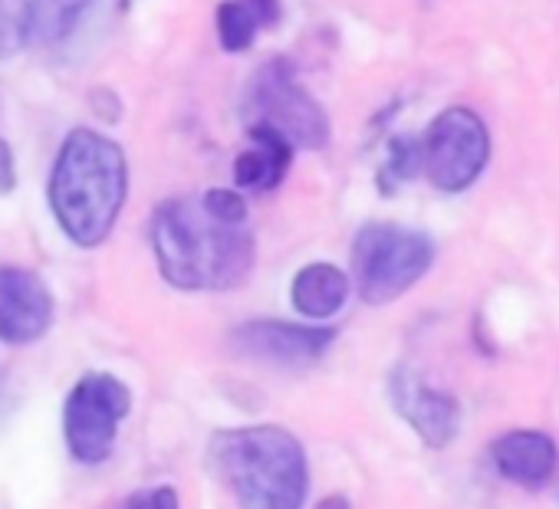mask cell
Listing matches in <instances>:
<instances>
[{"label": "cell", "instance_id": "8", "mask_svg": "<svg viewBox=\"0 0 559 509\" xmlns=\"http://www.w3.org/2000/svg\"><path fill=\"white\" fill-rule=\"evenodd\" d=\"M336 339L330 326H304L284 319H250L230 332V346L243 359L273 362V365H313L320 362Z\"/></svg>", "mask_w": 559, "mask_h": 509}, {"label": "cell", "instance_id": "18", "mask_svg": "<svg viewBox=\"0 0 559 509\" xmlns=\"http://www.w3.org/2000/svg\"><path fill=\"white\" fill-rule=\"evenodd\" d=\"M198 204L217 223L243 227V220H247V201H243V194L237 187H207Z\"/></svg>", "mask_w": 559, "mask_h": 509}, {"label": "cell", "instance_id": "11", "mask_svg": "<svg viewBox=\"0 0 559 509\" xmlns=\"http://www.w3.org/2000/svg\"><path fill=\"white\" fill-rule=\"evenodd\" d=\"M250 148H243L234 158V187L243 191H273L284 184L297 148L287 142V135H280L266 122H250L247 125Z\"/></svg>", "mask_w": 559, "mask_h": 509}, {"label": "cell", "instance_id": "22", "mask_svg": "<svg viewBox=\"0 0 559 509\" xmlns=\"http://www.w3.org/2000/svg\"><path fill=\"white\" fill-rule=\"evenodd\" d=\"M317 509H349V499H346V496H330V499H323Z\"/></svg>", "mask_w": 559, "mask_h": 509}, {"label": "cell", "instance_id": "20", "mask_svg": "<svg viewBox=\"0 0 559 509\" xmlns=\"http://www.w3.org/2000/svg\"><path fill=\"white\" fill-rule=\"evenodd\" d=\"M90 106H93V112H96L103 122H119V119H122V102H119V96H116L112 89H106V86H96V89H93Z\"/></svg>", "mask_w": 559, "mask_h": 509}, {"label": "cell", "instance_id": "9", "mask_svg": "<svg viewBox=\"0 0 559 509\" xmlns=\"http://www.w3.org/2000/svg\"><path fill=\"white\" fill-rule=\"evenodd\" d=\"M53 323V293L27 267H0V342L31 346Z\"/></svg>", "mask_w": 559, "mask_h": 509}, {"label": "cell", "instance_id": "17", "mask_svg": "<svg viewBox=\"0 0 559 509\" xmlns=\"http://www.w3.org/2000/svg\"><path fill=\"white\" fill-rule=\"evenodd\" d=\"M27 40V0H0V63H11Z\"/></svg>", "mask_w": 559, "mask_h": 509}, {"label": "cell", "instance_id": "5", "mask_svg": "<svg viewBox=\"0 0 559 509\" xmlns=\"http://www.w3.org/2000/svg\"><path fill=\"white\" fill-rule=\"evenodd\" d=\"M243 109L250 122H266L287 135L294 148L320 152L333 138L330 116L323 102L300 83L297 66L284 57L263 63L243 89Z\"/></svg>", "mask_w": 559, "mask_h": 509}, {"label": "cell", "instance_id": "2", "mask_svg": "<svg viewBox=\"0 0 559 509\" xmlns=\"http://www.w3.org/2000/svg\"><path fill=\"white\" fill-rule=\"evenodd\" d=\"M129 194V158L109 135L73 129L53 161L47 201L60 230L83 250L109 240Z\"/></svg>", "mask_w": 559, "mask_h": 509}, {"label": "cell", "instance_id": "13", "mask_svg": "<svg viewBox=\"0 0 559 509\" xmlns=\"http://www.w3.org/2000/svg\"><path fill=\"white\" fill-rule=\"evenodd\" d=\"M284 21V0H221L214 11L217 44L224 53H247L260 31Z\"/></svg>", "mask_w": 559, "mask_h": 509}, {"label": "cell", "instance_id": "10", "mask_svg": "<svg viewBox=\"0 0 559 509\" xmlns=\"http://www.w3.org/2000/svg\"><path fill=\"white\" fill-rule=\"evenodd\" d=\"M392 404L415 427V434L435 450L448 447L461 427L457 401L448 391H438L428 381H421L412 368H399L392 375Z\"/></svg>", "mask_w": 559, "mask_h": 509}, {"label": "cell", "instance_id": "4", "mask_svg": "<svg viewBox=\"0 0 559 509\" xmlns=\"http://www.w3.org/2000/svg\"><path fill=\"white\" fill-rule=\"evenodd\" d=\"M435 264V240L402 223H366L353 243V277L362 303L385 306L405 296Z\"/></svg>", "mask_w": 559, "mask_h": 509}, {"label": "cell", "instance_id": "1", "mask_svg": "<svg viewBox=\"0 0 559 509\" xmlns=\"http://www.w3.org/2000/svg\"><path fill=\"white\" fill-rule=\"evenodd\" d=\"M152 250L158 274L185 293L237 290L247 283L257 260L247 227L217 223L188 197H171L155 207Z\"/></svg>", "mask_w": 559, "mask_h": 509}, {"label": "cell", "instance_id": "3", "mask_svg": "<svg viewBox=\"0 0 559 509\" xmlns=\"http://www.w3.org/2000/svg\"><path fill=\"white\" fill-rule=\"evenodd\" d=\"M207 453L240 509H304L310 470L304 444L290 431L273 424L221 431Z\"/></svg>", "mask_w": 559, "mask_h": 509}, {"label": "cell", "instance_id": "6", "mask_svg": "<svg viewBox=\"0 0 559 509\" xmlns=\"http://www.w3.org/2000/svg\"><path fill=\"white\" fill-rule=\"evenodd\" d=\"M490 161V132L474 109L451 106L431 119L421 138V171L444 194L467 191Z\"/></svg>", "mask_w": 559, "mask_h": 509}, {"label": "cell", "instance_id": "19", "mask_svg": "<svg viewBox=\"0 0 559 509\" xmlns=\"http://www.w3.org/2000/svg\"><path fill=\"white\" fill-rule=\"evenodd\" d=\"M126 509H181V502H178V493L171 486H155V489L132 496L126 502Z\"/></svg>", "mask_w": 559, "mask_h": 509}, {"label": "cell", "instance_id": "7", "mask_svg": "<svg viewBox=\"0 0 559 509\" xmlns=\"http://www.w3.org/2000/svg\"><path fill=\"white\" fill-rule=\"evenodd\" d=\"M132 408V391L109 372H93L76 381L63 408L67 447L80 463H103L112 453L116 434Z\"/></svg>", "mask_w": 559, "mask_h": 509}, {"label": "cell", "instance_id": "15", "mask_svg": "<svg viewBox=\"0 0 559 509\" xmlns=\"http://www.w3.org/2000/svg\"><path fill=\"white\" fill-rule=\"evenodd\" d=\"M96 0H27V40L57 50L73 40Z\"/></svg>", "mask_w": 559, "mask_h": 509}, {"label": "cell", "instance_id": "12", "mask_svg": "<svg viewBox=\"0 0 559 509\" xmlns=\"http://www.w3.org/2000/svg\"><path fill=\"white\" fill-rule=\"evenodd\" d=\"M490 453H493L500 476H507L510 483H516L523 489L546 486L559 463L552 437L539 434V431H513V434L500 437Z\"/></svg>", "mask_w": 559, "mask_h": 509}, {"label": "cell", "instance_id": "14", "mask_svg": "<svg viewBox=\"0 0 559 509\" xmlns=\"http://www.w3.org/2000/svg\"><path fill=\"white\" fill-rule=\"evenodd\" d=\"M349 290V277L336 264H307L290 283V303L300 316L323 323L346 306Z\"/></svg>", "mask_w": 559, "mask_h": 509}, {"label": "cell", "instance_id": "21", "mask_svg": "<svg viewBox=\"0 0 559 509\" xmlns=\"http://www.w3.org/2000/svg\"><path fill=\"white\" fill-rule=\"evenodd\" d=\"M17 187V158L8 138H0V197L14 194Z\"/></svg>", "mask_w": 559, "mask_h": 509}, {"label": "cell", "instance_id": "16", "mask_svg": "<svg viewBox=\"0 0 559 509\" xmlns=\"http://www.w3.org/2000/svg\"><path fill=\"white\" fill-rule=\"evenodd\" d=\"M421 171V142L412 135H395L385 152V165L379 168V187L382 194H392L399 184L412 181Z\"/></svg>", "mask_w": 559, "mask_h": 509}]
</instances>
